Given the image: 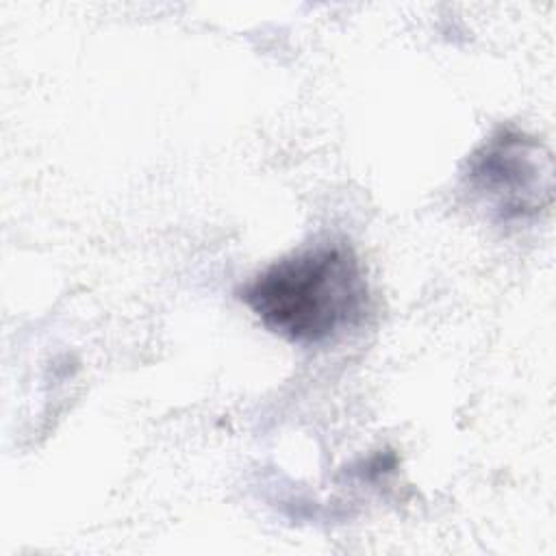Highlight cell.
I'll return each instance as SVG.
<instances>
[{"label":"cell","mask_w":556,"mask_h":556,"mask_svg":"<svg viewBox=\"0 0 556 556\" xmlns=\"http://www.w3.org/2000/svg\"><path fill=\"white\" fill-rule=\"evenodd\" d=\"M239 298L274 334L315 345L363 317L367 282L354 248L345 239H324L258 271Z\"/></svg>","instance_id":"obj_1"},{"label":"cell","mask_w":556,"mask_h":556,"mask_svg":"<svg viewBox=\"0 0 556 556\" xmlns=\"http://www.w3.org/2000/svg\"><path fill=\"white\" fill-rule=\"evenodd\" d=\"M465 180L500 222H519L549 206L554 163L539 139L500 128L469 156Z\"/></svg>","instance_id":"obj_2"}]
</instances>
